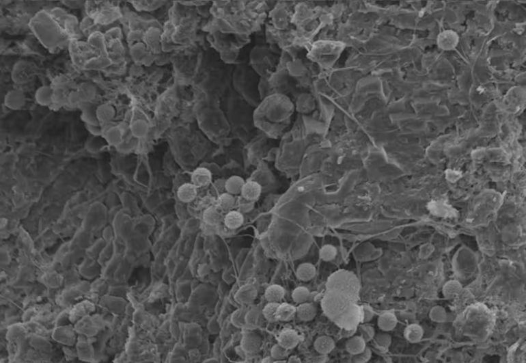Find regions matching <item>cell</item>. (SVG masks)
<instances>
[{"label":"cell","mask_w":526,"mask_h":363,"mask_svg":"<svg viewBox=\"0 0 526 363\" xmlns=\"http://www.w3.org/2000/svg\"><path fill=\"white\" fill-rule=\"evenodd\" d=\"M234 205V199L232 195L229 194H221L218 198L215 206L221 211V212H230L233 208Z\"/></svg>","instance_id":"f546056e"},{"label":"cell","mask_w":526,"mask_h":363,"mask_svg":"<svg viewBox=\"0 0 526 363\" xmlns=\"http://www.w3.org/2000/svg\"><path fill=\"white\" fill-rule=\"evenodd\" d=\"M179 199L184 203H190L194 201L197 196V188L193 183H185L177 191Z\"/></svg>","instance_id":"cb8c5ba5"},{"label":"cell","mask_w":526,"mask_h":363,"mask_svg":"<svg viewBox=\"0 0 526 363\" xmlns=\"http://www.w3.org/2000/svg\"><path fill=\"white\" fill-rule=\"evenodd\" d=\"M255 75L248 66L241 65L236 66L232 73V83L233 90L238 95L250 99L251 95H256L255 89Z\"/></svg>","instance_id":"8992f818"},{"label":"cell","mask_w":526,"mask_h":363,"mask_svg":"<svg viewBox=\"0 0 526 363\" xmlns=\"http://www.w3.org/2000/svg\"><path fill=\"white\" fill-rule=\"evenodd\" d=\"M300 341L301 337L298 332L291 328L282 330L278 336V344L288 350L296 348Z\"/></svg>","instance_id":"7c38bea8"},{"label":"cell","mask_w":526,"mask_h":363,"mask_svg":"<svg viewBox=\"0 0 526 363\" xmlns=\"http://www.w3.org/2000/svg\"><path fill=\"white\" fill-rule=\"evenodd\" d=\"M247 311L243 308L236 310L231 316V322L236 327L242 328L246 326L245 324V315Z\"/></svg>","instance_id":"d590c367"},{"label":"cell","mask_w":526,"mask_h":363,"mask_svg":"<svg viewBox=\"0 0 526 363\" xmlns=\"http://www.w3.org/2000/svg\"><path fill=\"white\" fill-rule=\"evenodd\" d=\"M132 5L137 10L139 11H153L161 8L166 5L167 1H131Z\"/></svg>","instance_id":"f1b7e54d"},{"label":"cell","mask_w":526,"mask_h":363,"mask_svg":"<svg viewBox=\"0 0 526 363\" xmlns=\"http://www.w3.org/2000/svg\"><path fill=\"white\" fill-rule=\"evenodd\" d=\"M289 356V350L282 347L279 344H275L271 350V357L274 361H285Z\"/></svg>","instance_id":"e575fe53"},{"label":"cell","mask_w":526,"mask_h":363,"mask_svg":"<svg viewBox=\"0 0 526 363\" xmlns=\"http://www.w3.org/2000/svg\"><path fill=\"white\" fill-rule=\"evenodd\" d=\"M82 107V117L84 122L90 125L100 126V122L97 117V108H95L93 105L90 104V102L84 104Z\"/></svg>","instance_id":"83f0119b"},{"label":"cell","mask_w":526,"mask_h":363,"mask_svg":"<svg viewBox=\"0 0 526 363\" xmlns=\"http://www.w3.org/2000/svg\"><path fill=\"white\" fill-rule=\"evenodd\" d=\"M115 109L109 104H104L97 108V117L100 124L109 122L115 116Z\"/></svg>","instance_id":"484cf974"},{"label":"cell","mask_w":526,"mask_h":363,"mask_svg":"<svg viewBox=\"0 0 526 363\" xmlns=\"http://www.w3.org/2000/svg\"><path fill=\"white\" fill-rule=\"evenodd\" d=\"M314 348L320 355H327L334 349L335 342L331 337L322 335L315 340Z\"/></svg>","instance_id":"ac0fdd59"},{"label":"cell","mask_w":526,"mask_h":363,"mask_svg":"<svg viewBox=\"0 0 526 363\" xmlns=\"http://www.w3.org/2000/svg\"><path fill=\"white\" fill-rule=\"evenodd\" d=\"M221 212L217 207L210 206L205 211L203 214V219L205 223L210 226H216L219 225L222 221V215Z\"/></svg>","instance_id":"4316f807"},{"label":"cell","mask_w":526,"mask_h":363,"mask_svg":"<svg viewBox=\"0 0 526 363\" xmlns=\"http://www.w3.org/2000/svg\"><path fill=\"white\" fill-rule=\"evenodd\" d=\"M88 4V13L99 24H109L120 16L118 9L107 3L102 4L101 8H93L89 2Z\"/></svg>","instance_id":"52a82bcc"},{"label":"cell","mask_w":526,"mask_h":363,"mask_svg":"<svg viewBox=\"0 0 526 363\" xmlns=\"http://www.w3.org/2000/svg\"><path fill=\"white\" fill-rule=\"evenodd\" d=\"M296 315V307L289 303H280L277 309V320L280 322H290Z\"/></svg>","instance_id":"7402d4cb"},{"label":"cell","mask_w":526,"mask_h":363,"mask_svg":"<svg viewBox=\"0 0 526 363\" xmlns=\"http://www.w3.org/2000/svg\"><path fill=\"white\" fill-rule=\"evenodd\" d=\"M163 24L155 19L137 21L135 28L128 34L129 45L141 44L153 55L157 65H166L171 61L172 54H166L162 47Z\"/></svg>","instance_id":"3957f363"},{"label":"cell","mask_w":526,"mask_h":363,"mask_svg":"<svg viewBox=\"0 0 526 363\" xmlns=\"http://www.w3.org/2000/svg\"><path fill=\"white\" fill-rule=\"evenodd\" d=\"M63 3L71 8H80L84 4L83 1H63Z\"/></svg>","instance_id":"60d3db41"},{"label":"cell","mask_w":526,"mask_h":363,"mask_svg":"<svg viewBox=\"0 0 526 363\" xmlns=\"http://www.w3.org/2000/svg\"><path fill=\"white\" fill-rule=\"evenodd\" d=\"M4 103L10 109H21L25 104V94L20 90H12L5 95Z\"/></svg>","instance_id":"4fadbf2b"},{"label":"cell","mask_w":526,"mask_h":363,"mask_svg":"<svg viewBox=\"0 0 526 363\" xmlns=\"http://www.w3.org/2000/svg\"><path fill=\"white\" fill-rule=\"evenodd\" d=\"M288 362L301 363L302 362V361H301V359L299 358L298 357H297V356H291V357H289V360H288Z\"/></svg>","instance_id":"7bdbcfd3"},{"label":"cell","mask_w":526,"mask_h":363,"mask_svg":"<svg viewBox=\"0 0 526 363\" xmlns=\"http://www.w3.org/2000/svg\"><path fill=\"white\" fill-rule=\"evenodd\" d=\"M199 8L183 4L180 1L172 3L163 24L162 47L165 53L172 54L195 45L203 16Z\"/></svg>","instance_id":"6da1fadb"},{"label":"cell","mask_w":526,"mask_h":363,"mask_svg":"<svg viewBox=\"0 0 526 363\" xmlns=\"http://www.w3.org/2000/svg\"><path fill=\"white\" fill-rule=\"evenodd\" d=\"M35 67L27 61H19L14 66L12 78L16 84H23L30 82L35 75Z\"/></svg>","instance_id":"9c48e42d"},{"label":"cell","mask_w":526,"mask_h":363,"mask_svg":"<svg viewBox=\"0 0 526 363\" xmlns=\"http://www.w3.org/2000/svg\"><path fill=\"white\" fill-rule=\"evenodd\" d=\"M338 250L336 246L331 244H325L320 248V257L322 261L329 262L336 258Z\"/></svg>","instance_id":"d6a6232c"},{"label":"cell","mask_w":526,"mask_h":363,"mask_svg":"<svg viewBox=\"0 0 526 363\" xmlns=\"http://www.w3.org/2000/svg\"><path fill=\"white\" fill-rule=\"evenodd\" d=\"M258 296V290L253 284H245L236 291L234 299L238 304L242 306L250 305L256 300Z\"/></svg>","instance_id":"8fae6325"},{"label":"cell","mask_w":526,"mask_h":363,"mask_svg":"<svg viewBox=\"0 0 526 363\" xmlns=\"http://www.w3.org/2000/svg\"><path fill=\"white\" fill-rule=\"evenodd\" d=\"M211 179V172L205 168H197L192 175V183L197 188L208 186Z\"/></svg>","instance_id":"e0dca14e"},{"label":"cell","mask_w":526,"mask_h":363,"mask_svg":"<svg viewBox=\"0 0 526 363\" xmlns=\"http://www.w3.org/2000/svg\"><path fill=\"white\" fill-rule=\"evenodd\" d=\"M296 315L302 322H311L316 318L317 307L311 302H304L296 307Z\"/></svg>","instance_id":"5bb4252c"},{"label":"cell","mask_w":526,"mask_h":363,"mask_svg":"<svg viewBox=\"0 0 526 363\" xmlns=\"http://www.w3.org/2000/svg\"><path fill=\"white\" fill-rule=\"evenodd\" d=\"M261 336L254 332H247L242 337L241 350L248 355H255L260 351L262 347Z\"/></svg>","instance_id":"30bf717a"},{"label":"cell","mask_w":526,"mask_h":363,"mask_svg":"<svg viewBox=\"0 0 526 363\" xmlns=\"http://www.w3.org/2000/svg\"><path fill=\"white\" fill-rule=\"evenodd\" d=\"M262 187L255 181H250L241 187L242 197L249 201H255L261 197Z\"/></svg>","instance_id":"9a60e30c"},{"label":"cell","mask_w":526,"mask_h":363,"mask_svg":"<svg viewBox=\"0 0 526 363\" xmlns=\"http://www.w3.org/2000/svg\"><path fill=\"white\" fill-rule=\"evenodd\" d=\"M247 36L223 34L219 32L209 33L207 39L212 48L219 54L225 64H233L237 60L240 50L244 46Z\"/></svg>","instance_id":"5b68a950"},{"label":"cell","mask_w":526,"mask_h":363,"mask_svg":"<svg viewBox=\"0 0 526 363\" xmlns=\"http://www.w3.org/2000/svg\"><path fill=\"white\" fill-rule=\"evenodd\" d=\"M124 132L122 126H112L104 132V137L110 145L119 146L123 140Z\"/></svg>","instance_id":"2e32d148"},{"label":"cell","mask_w":526,"mask_h":363,"mask_svg":"<svg viewBox=\"0 0 526 363\" xmlns=\"http://www.w3.org/2000/svg\"><path fill=\"white\" fill-rule=\"evenodd\" d=\"M395 318L390 314L381 315L379 319V326L384 330L391 329L395 325Z\"/></svg>","instance_id":"8d00e7d4"},{"label":"cell","mask_w":526,"mask_h":363,"mask_svg":"<svg viewBox=\"0 0 526 363\" xmlns=\"http://www.w3.org/2000/svg\"><path fill=\"white\" fill-rule=\"evenodd\" d=\"M371 357V350L368 348H366V349L362 352V353L358 354V355L353 356L352 362L357 363H366L370 360Z\"/></svg>","instance_id":"f35d334b"},{"label":"cell","mask_w":526,"mask_h":363,"mask_svg":"<svg viewBox=\"0 0 526 363\" xmlns=\"http://www.w3.org/2000/svg\"><path fill=\"white\" fill-rule=\"evenodd\" d=\"M279 304L280 303H276V302H268V303L266 304L265 307L262 310L263 318L266 320L268 321L269 322L274 323L278 322L276 313Z\"/></svg>","instance_id":"1f68e13d"},{"label":"cell","mask_w":526,"mask_h":363,"mask_svg":"<svg viewBox=\"0 0 526 363\" xmlns=\"http://www.w3.org/2000/svg\"><path fill=\"white\" fill-rule=\"evenodd\" d=\"M87 126L88 129H89V131H91V133H93V134L97 135H97L102 134V130L100 129V126L90 125V124H87Z\"/></svg>","instance_id":"b9f144b4"},{"label":"cell","mask_w":526,"mask_h":363,"mask_svg":"<svg viewBox=\"0 0 526 363\" xmlns=\"http://www.w3.org/2000/svg\"><path fill=\"white\" fill-rule=\"evenodd\" d=\"M285 296V289L281 285H271L266 289L265 298L268 302L280 303Z\"/></svg>","instance_id":"44dd1931"},{"label":"cell","mask_w":526,"mask_h":363,"mask_svg":"<svg viewBox=\"0 0 526 363\" xmlns=\"http://www.w3.org/2000/svg\"><path fill=\"white\" fill-rule=\"evenodd\" d=\"M359 334L366 342H369L374 337V329L371 326L362 324L358 328Z\"/></svg>","instance_id":"74e56055"},{"label":"cell","mask_w":526,"mask_h":363,"mask_svg":"<svg viewBox=\"0 0 526 363\" xmlns=\"http://www.w3.org/2000/svg\"><path fill=\"white\" fill-rule=\"evenodd\" d=\"M363 313H364V318H363V322L367 323L369 322L370 321L373 319L374 316V313L373 310L371 308L367 307V306H364L362 307Z\"/></svg>","instance_id":"ab89813d"},{"label":"cell","mask_w":526,"mask_h":363,"mask_svg":"<svg viewBox=\"0 0 526 363\" xmlns=\"http://www.w3.org/2000/svg\"><path fill=\"white\" fill-rule=\"evenodd\" d=\"M244 222V217L241 212L231 210L223 218L225 226L230 230L239 229Z\"/></svg>","instance_id":"ffe728a7"},{"label":"cell","mask_w":526,"mask_h":363,"mask_svg":"<svg viewBox=\"0 0 526 363\" xmlns=\"http://www.w3.org/2000/svg\"><path fill=\"white\" fill-rule=\"evenodd\" d=\"M316 274V267L311 263L300 264L296 270L297 277L304 282H309L313 279Z\"/></svg>","instance_id":"603a6c76"},{"label":"cell","mask_w":526,"mask_h":363,"mask_svg":"<svg viewBox=\"0 0 526 363\" xmlns=\"http://www.w3.org/2000/svg\"><path fill=\"white\" fill-rule=\"evenodd\" d=\"M254 4L244 1H213L209 12L210 19L203 30L247 36L256 22Z\"/></svg>","instance_id":"7a4b0ae2"},{"label":"cell","mask_w":526,"mask_h":363,"mask_svg":"<svg viewBox=\"0 0 526 363\" xmlns=\"http://www.w3.org/2000/svg\"><path fill=\"white\" fill-rule=\"evenodd\" d=\"M195 46L183 50L176 51L172 54L177 84L184 86L196 80L203 67V56L201 51Z\"/></svg>","instance_id":"277c9868"},{"label":"cell","mask_w":526,"mask_h":363,"mask_svg":"<svg viewBox=\"0 0 526 363\" xmlns=\"http://www.w3.org/2000/svg\"><path fill=\"white\" fill-rule=\"evenodd\" d=\"M97 89L91 83H82L78 89L71 92L68 98V104L73 106L83 105L95 98Z\"/></svg>","instance_id":"ba28073f"},{"label":"cell","mask_w":526,"mask_h":363,"mask_svg":"<svg viewBox=\"0 0 526 363\" xmlns=\"http://www.w3.org/2000/svg\"><path fill=\"white\" fill-rule=\"evenodd\" d=\"M53 93L54 90L51 86H41L36 92V102L43 106L52 105Z\"/></svg>","instance_id":"d4e9b609"},{"label":"cell","mask_w":526,"mask_h":363,"mask_svg":"<svg viewBox=\"0 0 526 363\" xmlns=\"http://www.w3.org/2000/svg\"><path fill=\"white\" fill-rule=\"evenodd\" d=\"M262 312H260L257 309H252L250 311H247L245 315V324L249 327L254 328L259 325L261 321Z\"/></svg>","instance_id":"836d02e7"},{"label":"cell","mask_w":526,"mask_h":363,"mask_svg":"<svg viewBox=\"0 0 526 363\" xmlns=\"http://www.w3.org/2000/svg\"><path fill=\"white\" fill-rule=\"evenodd\" d=\"M366 342L360 335L352 337L346 341V352L352 356L358 355L366 349Z\"/></svg>","instance_id":"d6986e66"},{"label":"cell","mask_w":526,"mask_h":363,"mask_svg":"<svg viewBox=\"0 0 526 363\" xmlns=\"http://www.w3.org/2000/svg\"><path fill=\"white\" fill-rule=\"evenodd\" d=\"M311 296V291L307 287L300 286L296 287L291 293L293 301L299 304L308 301Z\"/></svg>","instance_id":"4dcf8cb0"}]
</instances>
